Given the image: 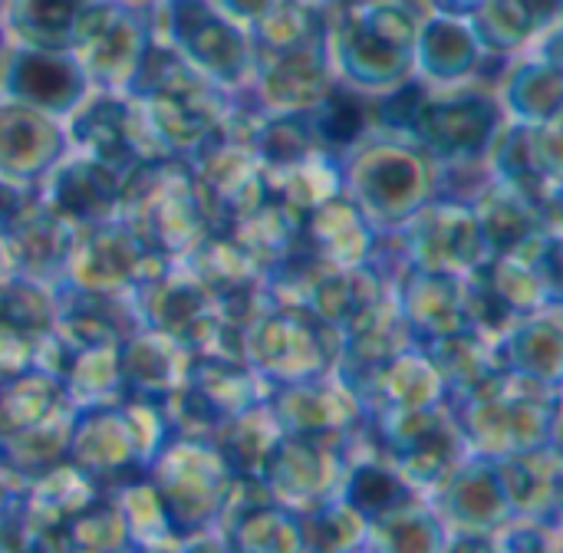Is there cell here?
<instances>
[{
    "mask_svg": "<svg viewBox=\"0 0 563 553\" xmlns=\"http://www.w3.org/2000/svg\"><path fill=\"white\" fill-rule=\"evenodd\" d=\"M435 7H442V10H459V13H465V10H478V7H482V0H435Z\"/></svg>",
    "mask_w": 563,
    "mask_h": 553,
    "instance_id": "3957f363",
    "label": "cell"
},
{
    "mask_svg": "<svg viewBox=\"0 0 563 553\" xmlns=\"http://www.w3.org/2000/svg\"><path fill=\"white\" fill-rule=\"evenodd\" d=\"M86 0H13V20L23 33L46 43L69 40L73 20Z\"/></svg>",
    "mask_w": 563,
    "mask_h": 553,
    "instance_id": "6da1fadb",
    "label": "cell"
},
{
    "mask_svg": "<svg viewBox=\"0 0 563 553\" xmlns=\"http://www.w3.org/2000/svg\"><path fill=\"white\" fill-rule=\"evenodd\" d=\"M221 7H228L231 13H241V16H261L264 10L274 7V0H221Z\"/></svg>",
    "mask_w": 563,
    "mask_h": 553,
    "instance_id": "7a4b0ae2",
    "label": "cell"
},
{
    "mask_svg": "<svg viewBox=\"0 0 563 553\" xmlns=\"http://www.w3.org/2000/svg\"><path fill=\"white\" fill-rule=\"evenodd\" d=\"M119 3H125V7H145V0H119Z\"/></svg>",
    "mask_w": 563,
    "mask_h": 553,
    "instance_id": "277c9868",
    "label": "cell"
}]
</instances>
